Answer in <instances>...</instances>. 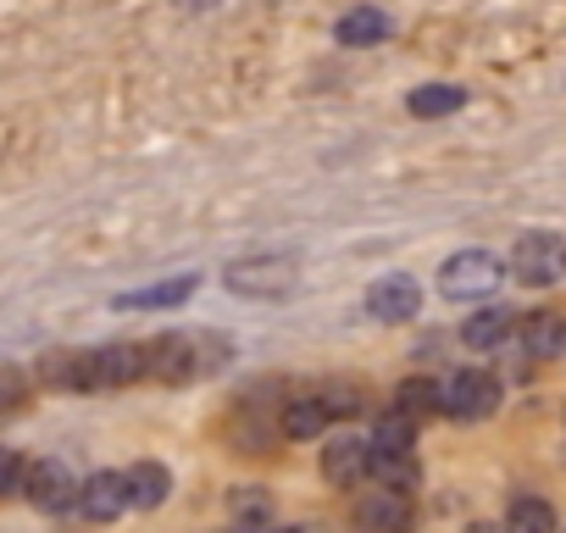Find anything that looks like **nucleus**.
<instances>
[{
    "instance_id": "nucleus-4",
    "label": "nucleus",
    "mask_w": 566,
    "mask_h": 533,
    "mask_svg": "<svg viewBox=\"0 0 566 533\" xmlns=\"http://www.w3.org/2000/svg\"><path fill=\"white\" fill-rule=\"evenodd\" d=\"M195 351H200V334H161V339L145 345V367H150L156 384H189V378L206 373V362Z\"/></svg>"
},
{
    "instance_id": "nucleus-23",
    "label": "nucleus",
    "mask_w": 566,
    "mask_h": 533,
    "mask_svg": "<svg viewBox=\"0 0 566 533\" xmlns=\"http://www.w3.org/2000/svg\"><path fill=\"white\" fill-rule=\"evenodd\" d=\"M23 456L18 450H7V445H0V494H12V489H23Z\"/></svg>"
},
{
    "instance_id": "nucleus-1",
    "label": "nucleus",
    "mask_w": 566,
    "mask_h": 533,
    "mask_svg": "<svg viewBox=\"0 0 566 533\" xmlns=\"http://www.w3.org/2000/svg\"><path fill=\"white\" fill-rule=\"evenodd\" d=\"M222 284L244 301H283V295H295L301 284V266L290 255H250V261H233Z\"/></svg>"
},
{
    "instance_id": "nucleus-18",
    "label": "nucleus",
    "mask_w": 566,
    "mask_h": 533,
    "mask_svg": "<svg viewBox=\"0 0 566 533\" xmlns=\"http://www.w3.org/2000/svg\"><path fill=\"white\" fill-rule=\"evenodd\" d=\"M406 106H411V117H450V112L467 106V90H455V84H422Z\"/></svg>"
},
{
    "instance_id": "nucleus-20",
    "label": "nucleus",
    "mask_w": 566,
    "mask_h": 533,
    "mask_svg": "<svg viewBox=\"0 0 566 533\" xmlns=\"http://www.w3.org/2000/svg\"><path fill=\"white\" fill-rule=\"evenodd\" d=\"M189 295H195V279H172V284H156V290L123 295L117 306H123V312H156V306H184Z\"/></svg>"
},
{
    "instance_id": "nucleus-22",
    "label": "nucleus",
    "mask_w": 566,
    "mask_h": 533,
    "mask_svg": "<svg viewBox=\"0 0 566 533\" xmlns=\"http://www.w3.org/2000/svg\"><path fill=\"white\" fill-rule=\"evenodd\" d=\"M373 478L378 483H389V489H417V461H411V450L406 456H384V450H373Z\"/></svg>"
},
{
    "instance_id": "nucleus-15",
    "label": "nucleus",
    "mask_w": 566,
    "mask_h": 533,
    "mask_svg": "<svg viewBox=\"0 0 566 533\" xmlns=\"http://www.w3.org/2000/svg\"><path fill=\"white\" fill-rule=\"evenodd\" d=\"M505 533H555V505L538 494H516L505 505Z\"/></svg>"
},
{
    "instance_id": "nucleus-3",
    "label": "nucleus",
    "mask_w": 566,
    "mask_h": 533,
    "mask_svg": "<svg viewBox=\"0 0 566 533\" xmlns=\"http://www.w3.org/2000/svg\"><path fill=\"white\" fill-rule=\"evenodd\" d=\"M511 273L533 290L566 279V239L560 233H522L516 250H511Z\"/></svg>"
},
{
    "instance_id": "nucleus-2",
    "label": "nucleus",
    "mask_w": 566,
    "mask_h": 533,
    "mask_svg": "<svg viewBox=\"0 0 566 533\" xmlns=\"http://www.w3.org/2000/svg\"><path fill=\"white\" fill-rule=\"evenodd\" d=\"M500 279H505V266L489 250H455L439 266V295L444 301H483V295L500 290Z\"/></svg>"
},
{
    "instance_id": "nucleus-7",
    "label": "nucleus",
    "mask_w": 566,
    "mask_h": 533,
    "mask_svg": "<svg viewBox=\"0 0 566 533\" xmlns=\"http://www.w3.org/2000/svg\"><path fill=\"white\" fill-rule=\"evenodd\" d=\"M367 312H373L378 323H411V317L422 312V290H417V279H406V273L378 279V284L367 290Z\"/></svg>"
},
{
    "instance_id": "nucleus-25",
    "label": "nucleus",
    "mask_w": 566,
    "mask_h": 533,
    "mask_svg": "<svg viewBox=\"0 0 566 533\" xmlns=\"http://www.w3.org/2000/svg\"><path fill=\"white\" fill-rule=\"evenodd\" d=\"M233 511H239V516H266V494H239Z\"/></svg>"
},
{
    "instance_id": "nucleus-19",
    "label": "nucleus",
    "mask_w": 566,
    "mask_h": 533,
    "mask_svg": "<svg viewBox=\"0 0 566 533\" xmlns=\"http://www.w3.org/2000/svg\"><path fill=\"white\" fill-rule=\"evenodd\" d=\"M505 334H511V312H500V306L472 312V317H467V328H461V339H467L472 351H494Z\"/></svg>"
},
{
    "instance_id": "nucleus-11",
    "label": "nucleus",
    "mask_w": 566,
    "mask_h": 533,
    "mask_svg": "<svg viewBox=\"0 0 566 533\" xmlns=\"http://www.w3.org/2000/svg\"><path fill=\"white\" fill-rule=\"evenodd\" d=\"M73 478H67V467L62 461H34V467H23V494L40 505V511H62L67 500H73Z\"/></svg>"
},
{
    "instance_id": "nucleus-21",
    "label": "nucleus",
    "mask_w": 566,
    "mask_h": 533,
    "mask_svg": "<svg viewBox=\"0 0 566 533\" xmlns=\"http://www.w3.org/2000/svg\"><path fill=\"white\" fill-rule=\"evenodd\" d=\"M411 439H417V417L389 411V417L378 422V433H373V450H384V456H406V450H411Z\"/></svg>"
},
{
    "instance_id": "nucleus-8",
    "label": "nucleus",
    "mask_w": 566,
    "mask_h": 533,
    "mask_svg": "<svg viewBox=\"0 0 566 533\" xmlns=\"http://www.w3.org/2000/svg\"><path fill=\"white\" fill-rule=\"evenodd\" d=\"M78 511L90 522H112L128 511V472H90L78 483Z\"/></svg>"
},
{
    "instance_id": "nucleus-16",
    "label": "nucleus",
    "mask_w": 566,
    "mask_h": 533,
    "mask_svg": "<svg viewBox=\"0 0 566 533\" xmlns=\"http://www.w3.org/2000/svg\"><path fill=\"white\" fill-rule=\"evenodd\" d=\"M522 345H527V356H560L566 351V323L555 312H533L522 323Z\"/></svg>"
},
{
    "instance_id": "nucleus-10",
    "label": "nucleus",
    "mask_w": 566,
    "mask_h": 533,
    "mask_svg": "<svg viewBox=\"0 0 566 533\" xmlns=\"http://www.w3.org/2000/svg\"><path fill=\"white\" fill-rule=\"evenodd\" d=\"M90 367H95V389H117V384L150 378L145 345H106V351H90Z\"/></svg>"
},
{
    "instance_id": "nucleus-17",
    "label": "nucleus",
    "mask_w": 566,
    "mask_h": 533,
    "mask_svg": "<svg viewBox=\"0 0 566 533\" xmlns=\"http://www.w3.org/2000/svg\"><path fill=\"white\" fill-rule=\"evenodd\" d=\"M395 411H406V417H433V411H444V384H433V378H406V384L395 389Z\"/></svg>"
},
{
    "instance_id": "nucleus-13",
    "label": "nucleus",
    "mask_w": 566,
    "mask_h": 533,
    "mask_svg": "<svg viewBox=\"0 0 566 533\" xmlns=\"http://www.w3.org/2000/svg\"><path fill=\"white\" fill-rule=\"evenodd\" d=\"M328 428V400L323 395H295L283 406V433L290 439H317Z\"/></svg>"
},
{
    "instance_id": "nucleus-12",
    "label": "nucleus",
    "mask_w": 566,
    "mask_h": 533,
    "mask_svg": "<svg viewBox=\"0 0 566 533\" xmlns=\"http://www.w3.org/2000/svg\"><path fill=\"white\" fill-rule=\"evenodd\" d=\"M167 489H172V478H167L161 461H134V467H128V505L156 511V505L167 500Z\"/></svg>"
},
{
    "instance_id": "nucleus-27",
    "label": "nucleus",
    "mask_w": 566,
    "mask_h": 533,
    "mask_svg": "<svg viewBox=\"0 0 566 533\" xmlns=\"http://www.w3.org/2000/svg\"><path fill=\"white\" fill-rule=\"evenodd\" d=\"M277 533H306V527H277Z\"/></svg>"
},
{
    "instance_id": "nucleus-6",
    "label": "nucleus",
    "mask_w": 566,
    "mask_h": 533,
    "mask_svg": "<svg viewBox=\"0 0 566 533\" xmlns=\"http://www.w3.org/2000/svg\"><path fill=\"white\" fill-rule=\"evenodd\" d=\"M323 478L334 489H356L373 478V439H356V433H339L334 445H323Z\"/></svg>"
},
{
    "instance_id": "nucleus-24",
    "label": "nucleus",
    "mask_w": 566,
    "mask_h": 533,
    "mask_svg": "<svg viewBox=\"0 0 566 533\" xmlns=\"http://www.w3.org/2000/svg\"><path fill=\"white\" fill-rule=\"evenodd\" d=\"M323 400H328V417H350V411L361 406V395H356V389H328Z\"/></svg>"
},
{
    "instance_id": "nucleus-5",
    "label": "nucleus",
    "mask_w": 566,
    "mask_h": 533,
    "mask_svg": "<svg viewBox=\"0 0 566 533\" xmlns=\"http://www.w3.org/2000/svg\"><path fill=\"white\" fill-rule=\"evenodd\" d=\"M494 406H500V384H494L489 373H478V367H467V373H455V378L444 384V411L461 417V422H478V417H489Z\"/></svg>"
},
{
    "instance_id": "nucleus-26",
    "label": "nucleus",
    "mask_w": 566,
    "mask_h": 533,
    "mask_svg": "<svg viewBox=\"0 0 566 533\" xmlns=\"http://www.w3.org/2000/svg\"><path fill=\"white\" fill-rule=\"evenodd\" d=\"M178 7H189V12H206V7H217V0H178Z\"/></svg>"
},
{
    "instance_id": "nucleus-14",
    "label": "nucleus",
    "mask_w": 566,
    "mask_h": 533,
    "mask_svg": "<svg viewBox=\"0 0 566 533\" xmlns=\"http://www.w3.org/2000/svg\"><path fill=\"white\" fill-rule=\"evenodd\" d=\"M389 12H378V7H356V12H345L339 18V45H378V40H389Z\"/></svg>"
},
{
    "instance_id": "nucleus-9",
    "label": "nucleus",
    "mask_w": 566,
    "mask_h": 533,
    "mask_svg": "<svg viewBox=\"0 0 566 533\" xmlns=\"http://www.w3.org/2000/svg\"><path fill=\"white\" fill-rule=\"evenodd\" d=\"M356 516H361L367 533H406L411 527V494L384 483V489H373V494L356 500Z\"/></svg>"
}]
</instances>
